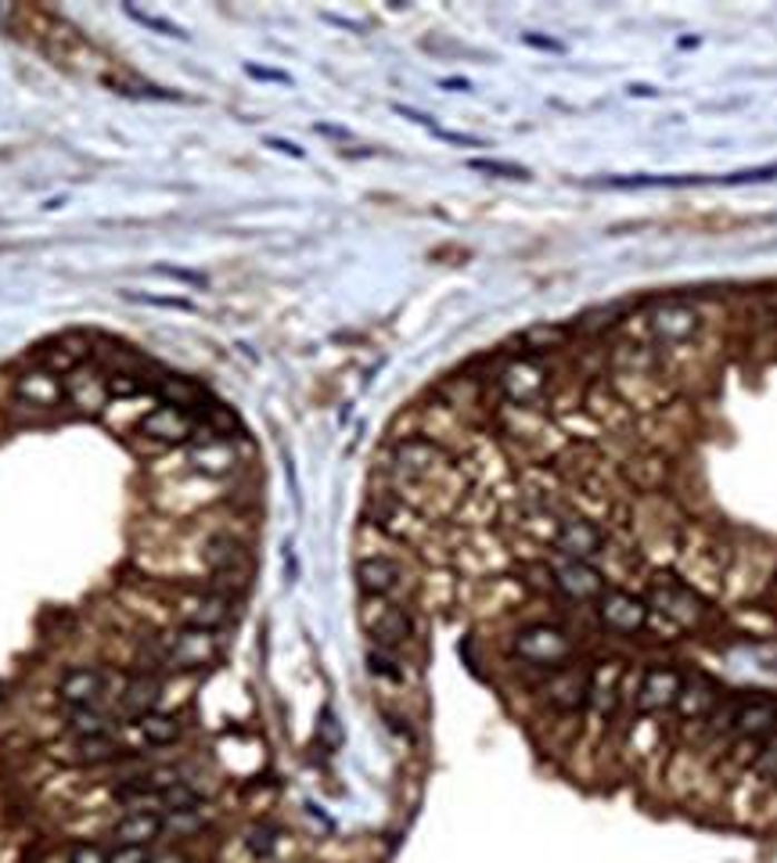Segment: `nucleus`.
Instances as JSON below:
<instances>
[{"label":"nucleus","mask_w":777,"mask_h":863,"mask_svg":"<svg viewBox=\"0 0 777 863\" xmlns=\"http://www.w3.org/2000/svg\"><path fill=\"white\" fill-rule=\"evenodd\" d=\"M572 651V637L554 622H530L511 637V655L537 669H565Z\"/></svg>","instance_id":"nucleus-1"},{"label":"nucleus","mask_w":777,"mask_h":863,"mask_svg":"<svg viewBox=\"0 0 777 863\" xmlns=\"http://www.w3.org/2000/svg\"><path fill=\"white\" fill-rule=\"evenodd\" d=\"M645 601H648V608L662 611V616L670 622H677V626H695L706 611L702 598H698L683 579H677L670 572H659L656 579H651Z\"/></svg>","instance_id":"nucleus-2"},{"label":"nucleus","mask_w":777,"mask_h":863,"mask_svg":"<svg viewBox=\"0 0 777 863\" xmlns=\"http://www.w3.org/2000/svg\"><path fill=\"white\" fill-rule=\"evenodd\" d=\"M220 655V640L213 630H195V626H180L177 634H169L159 640V658L163 666L174 669H198L209 666Z\"/></svg>","instance_id":"nucleus-3"},{"label":"nucleus","mask_w":777,"mask_h":863,"mask_svg":"<svg viewBox=\"0 0 777 863\" xmlns=\"http://www.w3.org/2000/svg\"><path fill=\"white\" fill-rule=\"evenodd\" d=\"M648 616L651 608L645 598H637V594L623 590V587H604L601 598H598V619L609 634H641L648 626Z\"/></svg>","instance_id":"nucleus-4"},{"label":"nucleus","mask_w":777,"mask_h":863,"mask_svg":"<svg viewBox=\"0 0 777 863\" xmlns=\"http://www.w3.org/2000/svg\"><path fill=\"white\" fill-rule=\"evenodd\" d=\"M443 464H446V453L432 443V439H417V435L400 439V443L393 447V461H389L393 475L403 479V482H417V479L436 475Z\"/></svg>","instance_id":"nucleus-5"},{"label":"nucleus","mask_w":777,"mask_h":863,"mask_svg":"<svg viewBox=\"0 0 777 863\" xmlns=\"http://www.w3.org/2000/svg\"><path fill=\"white\" fill-rule=\"evenodd\" d=\"M551 543H554L558 558L590 561V558H598L604 551V532L590 522V518L572 514V518H562V522L554 526Z\"/></svg>","instance_id":"nucleus-6"},{"label":"nucleus","mask_w":777,"mask_h":863,"mask_svg":"<svg viewBox=\"0 0 777 863\" xmlns=\"http://www.w3.org/2000/svg\"><path fill=\"white\" fill-rule=\"evenodd\" d=\"M364 630L371 634L378 648H396L411 637V616L400 605L385 601V598H371V605H364Z\"/></svg>","instance_id":"nucleus-7"},{"label":"nucleus","mask_w":777,"mask_h":863,"mask_svg":"<svg viewBox=\"0 0 777 863\" xmlns=\"http://www.w3.org/2000/svg\"><path fill=\"white\" fill-rule=\"evenodd\" d=\"M14 396L22 406H37V411H55L66 403V382L51 367H29L14 379Z\"/></svg>","instance_id":"nucleus-8"},{"label":"nucleus","mask_w":777,"mask_h":863,"mask_svg":"<svg viewBox=\"0 0 777 863\" xmlns=\"http://www.w3.org/2000/svg\"><path fill=\"white\" fill-rule=\"evenodd\" d=\"M551 576H554V590H562L572 601H598L604 590V579L590 561L554 558Z\"/></svg>","instance_id":"nucleus-9"},{"label":"nucleus","mask_w":777,"mask_h":863,"mask_svg":"<svg viewBox=\"0 0 777 863\" xmlns=\"http://www.w3.org/2000/svg\"><path fill=\"white\" fill-rule=\"evenodd\" d=\"M198 432V418L195 411H184V406H174V403H163L155 406V411L141 421V435L155 439V443H188V439H195Z\"/></svg>","instance_id":"nucleus-10"},{"label":"nucleus","mask_w":777,"mask_h":863,"mask_svg":"<svg viewBox=\"0 0 777 863\" xmlns=\"http://www.w3.org/2000/svg\"><path fill=\"white\" fill-rule=\"evenodd\" d=\"M680 684H683V673L673 666H648L641 687H637V709L641 713H662V709H673L677 695H680Z\"/></svg>","instance_id":"nucleus-11"},{"label":"nucleus","mask_w":777,"mask_h":863,"mask_svg":"<svg viewBox=\"0 0 777 863\" xmlns=\"http://www.w3.org/2000/svg\"><path fill=\"white\" fill-rule=\"evenodd\" d=\"M112 687V677L95 666H72L61 673L58 680V698L66 705H101L105 690Z\"/></svg>","instance_id":"nucleus-12"},{"label":"nucleus","mask_w":777,"mask_h":863,"mask_svg":"<svg viewBox=\"0 0 777 863\" xmlns=\"http://www.w3.org/2000/svg\"><path fill=\"white\" fill-rule=\"evenodd\" d=\"M777 730V702L774 698H745L735 705L730 716V734L741 742H764Z\"/></svg>","instance_id":"nucleus-13"},{"label":"nucleus","mask_w":777,"mask_h":863,"mask_svg":"<svg viewBox=\"0 0 777 863\" xmlns=\"http://www.w3.org/2000/svg\"><path fill=\"white\" fill-rule=\"evenodd\" d=\"M543 389H548V371H543L537 360H515V364H508L501 371V392L519 406H530L543 396Z\"/></svg>","instance_id":"nucleus-14"},{"label":"nucleus","mask_w":777,"mask_h":863,"mask_svg":"<svg viewBox=\"0 0 777 863\" xmlns=\"http://www.w3.org/2000/svg\"><path fill=\"white\" fill-rule=\"evenodd\" d=\"M648 327L659 342L680 345L698 332V313L688 303H662L648 313Z\"/></svg>","instance_id":"nucleus-15"},{"label":"nucleus","mask_w":777,"mask_h":863,"mask_svg":"<svg viewBox=\"0 0 777 863\" xmlns=\"http://www.w3.org/2000/svg\"><path fill=\"white\" fill-rule=\"evenodd\" d=\"M122 756V748L112 742V734L105 737H69L66 745L58 748V759L69 766H105Z\"/></svg>","instance_id":"nucleus-16"},{"label":"nucleus","mask_w":777,"mask_h":863,"mask_svg":"<svg viewBox=\"0 0 777 863\" xmlns=\"http://www.w3.org/2000/svg\"><path fill=\"white\" fill-rule=\"evenodd\" d=\"M353 576H356V587H361L367 598H389V594L400 587L403 569L393 558H361Z\"/></svg>","instance_id":"nucleus-17"},{"label":"nucleus","mask_w":777,"mask_h":863,"mask_svg":"<svg viewBox=\"0 0 777 863\" xmlns=\"http://www.w3.org/2000/svg\"><path fill=\"white\" fill-rule=\"evenodd\" d=\"M717 705H720V687L712 684L706 673H695V677H688L680 684V695H677L673 709L680 716H688V719H706Z\"/></svg>","instance_id":"nucleus-18"},{"label":"nucleus","mask_w":777,"mask_h":863,"mask_svg":"<svg viewBox=\"0 0 777 863\" xmlns=\"http://www.w3.org/2000/svg\"><path fill=\"white\" fill-rule=\"evenodd\" d=\"M108 835L112 845H151L163 839V813H122Z\"/></svg>","instance_id":"nucleus-19"},{"label":"nucleus","mask_w":777,"mask_h":863,"mask_svg":"<svg viewBox=\"0 0 777 863\" xmlns=\"http://www.w3.org/2000/svg\"><path fill=\"white\" fill-rule=\"evenodd\" d=\"M159 698H163L159 677H148V673H141V677H130L127 684H122V690H119V709L127 713V716H134V719H141V716L155 713Z\"/></svg>","instance_id":"nucleus-20"},{"label":"nucleus","mask_w":777,"mask_h":863,"mask_svg":"<svg viewBox=\"0 0 777 863\" xmlns=\"http://www.w3.org/2000/svg\"><path fill=\"white\" fill-rule=\"evenodd\" d=\"M230 619V601L224 594H198V598L188 601L184 608V626H195V630H220V626Z\"/></svg>","instance_id":"nucleus-21"},{"label":"nucleus","mask_w":777,"mask_h":863,"mask_svg":"<svg viewBox=\"0 0 777 863\" xmlns=\"http://www.w3.org/2000/svg\"><path fill=\"white\" fill-rule=\"evenodd\" d=\"M116 716L101 705H66V730L69 737H105L112 734Z\"/></svg>","instance_id":"nucleus-22"},{"label":"nucleus","mask_w":777,"mask_h":863,"mask_svg":"<svg viewBox=\"0 0 777 863\" xmlns=\"http://www.w3.org/2000/svg\"><path fill=\"white\" fill-rule=\"evenodd\" d=\"M137 730H141L145 745H151V748H169V745H177L180 737H184L180 719L174 713H159V709L137 719Z\"/></svg>","instance_id":"nucleus-23"},{"label":"nucleus","mask_w":777,"mask_h":863,"mask_svg":"<svg viewBox=\"0 0 777 863\" xmlns=\"http://www.w3.org/2000/svg\"><path fill=\"white\" fill-rule=\"evenodd\" d=\"M554 687H551V702L558 709H580L590 695V673H572V669H554Z\"/></svg>","instance_id":"nucleus-24"},{"label":"nucleus","mask_w":777,"mask_h":863,"mask_svg":"<svg viewBox=\"0 0 777 863\" xmlns=\"http://www.w3.org/2000/svg\"><path fill=\"white\" fill-rule=\"evenodd\" d=\"M569 335H572V327H565V324H533L519 335V345H522V353L540 356V353L558 350V345H565Z\"/></svg>","instance_id":"nucleus-25"},{"label":"nucleus","mask_w":777,"mask_h":863,"mask_svg":"<svg viewBox=\"0 0 777 863\" xmlns=\"http://www.w3.org/2000/svg\"><path fill=\"white\" fill-rule=\"evenodd\" d=\"M206 827V806H191V810H174L163 813V835L166 839H195L198 831Z\"/></svg>","instance_id":"nucleus-26"},{"label":"nucleus","mask_w":777,"mask_h":863,"mask_svg":"<svg viewBox=\"0 0 777 863\" xmlns=\"http://www.w3.org/2000/svg\"><path fill=\"white\" fill-rule=\"evenodd\" d=\"M191 464L206 475H224V472H230V464H235V453H230L224 443H198L191 450Z\"/></svg>","instance_id":"nucleus-27"},{"label":"nucleus","mask_w":777,"mask_h":863,"mask_svg":"<svg viewBox=\"0 0 777 863\" xmlns=\"http://www.w3.org/2000/svg\"><path fill=\"white\" fill-rule=\"evenodd\" d=\"M148 385L137 379L134 371H112L105 379V392H108V400H130V396H141Z\"/></svg>","instance_id":"nucleus-28"},{"label":"nucleus","mask_w":777,"mask_h":863,"mask_svg":"<svg viewBox=\"0 0 777 863\" xmlns=\"http://www.w3.org/2000/svg\"><path fill=\"white\" fill-rule=\"evenodd\" d=\"M206 561L213 565L216 572H227V569H235V565L242 561V547H238L235 540L216 537V540H209V547H206Z\"/></svg>","instance_id":"nucleus-29"},{"label":"nucleus","mask_w":777,"mask_h":863,"mask_svg":"<svg viewBox=\"0 0 777 863\" xmlns=\"http://www.w3.org/2000/svg\"><path fill=\"white\" fill-rule=\"evenodd\" d=\"M163 396H166V403H174V406H184V411H191V403L201 396V392H198V385L184 382V379H169V382H163Z\"/></svg>","instance_id":"nucleus-30"},{"label":"nucleus","mask_w":777,"mask_h":863,"mask_svg":"<svg viewBox=\"0 0 777 863\" xmlns=\"http://www.w3.org/2000/svg\"><path fill=\"white\" fill-rule=\"evenodd\" d=\"M753 771L764 781H777V734L764 737V748H759V756L753 759Z\"/></svg>","instance_id":"nucleus-31"},{"label":"nucleus","mask_w":777,"mask_h":863,"mask_svg":"<svg viewBox=\"0 0 777 863\" xmlns=\"http://www.w3.org/2000/svg\"><path fill=\"white\" fill-rule=\"evenodd\" d=\"M245 845H248V853H253L256 860H267L274 853V845H277V831L274 827H253V831H248Z\"/></svg>","instance_id":"nucleus-32"},{"label":"nucleus","mask_w":777,"mask_h":863,"mask_svg":"<svg viewBox=\"0 0 777 863\" xmlns=\"http://www.w3.org/2000/svg\"><path fill=\"white\" fill-rule=\"evenodd\" d=\"M475 173H490V177H504V180H525L530 173L522 166H511V163H496V159H472L469 163Z\"/></svg>","instance_id":"nucleus-33"},{"label":"nucleus","mask_w":777,"mask_h":863,"mask_svg":"<svg viewBox=\"0 0 777 863\" xmlns=\"http://www.w3.org/2000/svg\"><path fill=\"white\" fill-rule=\"evenodd\" d=\"M127 14H130L134 22H141V26L155 29V33H166V37H177V40H184L180 26H174V22H166V19H155V14H148V11H141V8H134V4H127Z\"/></svg>","instance_id":"nucleus-34"},{"label":"nucleus","mask_w":777,"mask_h":863,"mask_svg":"<svg viewBox=\"0 0 777 863\" xmlns=\"http://www.w3.org/2000/svg\"><path fill=\"white\" fill-rule=\"evenodd\" d=\"M69 863H108V850L98 842H76L69 850Z\"/></svg>","instance_id":"nucleus-35"},{"label":"nucleus","mask_w":777,"mask_h":863,"mask_svg":"<svg viewBox=\"0 0 777 863\" xmlns=\"http://www.w3.org/2000/svg\"><path fill=\"white\" fill-rule=\"evenodd\" d=\"M151 853L148 845H112L108 850V863H148Z\"/></svg>","instance_id":"nucleus-36"},{"label":"nucleus","mask_w":777,"mask_h":863,"mask_svg":"<svg viewBox=\"0 0 777 863\" xmlns=\"http://www.w3.org/2000/svg\"><path fill=\"white\" fill-rule=\"evenodd\" d=\"M759 180H777V166H759V169H741L724 177V184H759Z\"/></svg>","instance_id":"nucleus-37"},{"label":"nucleus","mask_w":777,"mask_h":863,"mask_svg":"<svg viewBox=\"0 0 777 863\" xmlns=\"http://www.w3.org/2000/svg\"><path fill=\"white\" fill-rule=\"evenodd\" d=\"M367 666H371V673H378V677L400 680V669H396V663H393V658H389L385 651H371V655H367Z\"/></svg>","instance_id":"nucleus-38"},{"label":"nucleus","mask_w":777,"mask_h":863,"mask_svg":"<svg viewBox=\"0 0 777 863\" xmlns=\"http://www.w3.org/2000/svg\"><path fill=\"white\" fill-rule=\"evenodd\" d=\"M530 47H540V51H554V55H562L565 51V43L562 40H551V37H537V33H525L522 37Z\"/></svg>","instance_id":"nucleus-39"},{"label":"nucleus","mask_w":777,"mask_h":863,"mask_svg":"<svg viewBox=\"0 0 777 863\" xmlns=\"http://www.w3.org/2000/svg\"><path fill=\"white\" fill-rule=\"evenodd\" d=\"M245 72L253 76V80H271V84H288V76L285 72H277V69H263V66H245Z\"/></svg>","instance_id":"nucleus-40"},{"label":"nucleus","mask_w":777,"mask_h":863,"mask_svg":"<svg viewBox=\"0 0 777 863\" xmlns=\"http://www.w3.org/2000/svg\"><path fill=\"white\" fill-rule=\"evenodd\" d=\"M267 145H271V148H277V151H285V155H292V159H303V148H295L292 140H277V137H271Z\"/></svg>","instance_id":"nucleus-41"},{"label":"nucleus","mask_w":777,"mask_h":863,"mask_svg":"<svg viewBox=\"0 0 777 863\" xmlns=\"http://www.w3.org/2000/svg\"><path fill=\"white\" fill-rule=\"evenodd\" d=\"M148 863H191L184 853H177V850H169V853H163V856H151Z\"/></svg>","instance_id":"nucleus-42"},{"label":"nucleus","mask_w":777,"mask_h":863,"mask_svg":"<svg viewBox=\"0 0 777 863\" xmlns=\"http://www.w3.org/2000/svg\"><path fill=\"white\" fill-rule=\"evenodd\" d=\"M446 90H469V80H443Z\"/></svg>","instance_id":"nucleus-43"},{"label":"nucleus","mask_w":777,"mask_h":863,"mask_svg":"<svg viewBox=\"0 0 777 863\" xmlns=\"http://www.w3.org/2000/svg\"><path fill=\"white\" fill-rule=\"evenodd\" d=\"M774 669H777V658H774Z\"/></svg>","instance_id":"nucleus-44"}]
</instances>
